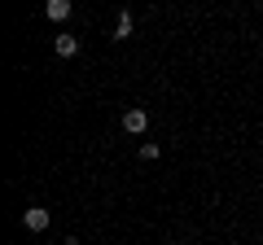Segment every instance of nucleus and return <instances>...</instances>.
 Returning <instances> with one entry per match:
<instances>
[{"mask_svg":"<svg viewBox=\"0 0 263 245\" xmlns=\"http://www.w3.org/2000/svg\"><path fill=\"white\" fill-rule=\"evenodd\" d=\"M123 132H127V136H145V132H149V114H145L141 105L123 110Z\"/></svg>","mask_w":263,"mask_h":245,"instance_id":"f257e3e1","label":"nucleus"},{"mask_svg":"<svg viewBox=\"0 0 263 245\" xmlns=\"http://www.w3.org/2000/svg\"><path fill=\"white\" fill-rule=\"evenodd\" d=\"M48 223H53V215H48L44 206H31V210H22V228H27V232H48Z\"/></svg>","mask_w":263,"mask_h":245,"instance_id":"f03ea898","label":"nucleus"},{"mask_svg":"<svg viewBox=\"0 0 263 245\" xmlns=\"http://www.w3.org/2000/svg\"><path fill=\"white\" fill-rule=\"evenodd\" d=\"M70 13H75L70 0H48V5H44V18H48V22H66Z\"/></svg>","mask_w":263,"mask_h":245,"instance_id":"7ed1b4c3","label":"nucleus"},{"mask_svg":"<svg viewBox=\"0 0 263 245\" xmlns=\"http://www.w3.org/2000/svg\"><path fill=\"white\" fill-rule=\"evenodd\" d=\"M53 53L57 57H75L79 53V35H66V31H62V35L53 39Z\"/></svg>","mask_w":263,"mask_h":245,"instance_id":"20e7f679","label":"nucleus"},{"mask_svg":"<svg viewBox=\"0 0 263 245\" xmlns=\"http://www.w3.org/2000/svg\"><path fill=\"white\" fill-rule=\"evenodd\" d=\"M110 39H132V13H127V9L114 18V35H110Z\"/></svg>","mask_w":263,"mask_h":245,"instance_id":"39448f33","label":"nucleus"},{"mask_svg":"<svg viewBox=\"0 0 263 245\" xmlns=\"http://www.w3.org/2000/svg\"><path fill=\"white\" fill-rule=\"evenodd\" d=\"M158 153H162V149H158V145H154V140H145V145H141V158H145V162H154V158H158Z\"/></svg>","mask_w":263,"mask_h":245,"instance_id":"423d86ee","label":"nucleus"},{"mask_svg":"<svg viewBox=\"0 0 263 245\" xmlns=\"http://www.w3.org/2000/svg\"><path fill=\"white\" fill-rule=\"evenodd\" d=\"M62 245H79V236H66V241H62Z\"/></svg>","mask_w":263,"mask_h":245,"instance_id":"0eeeda50","label":"nucleus"}]
</instances>
